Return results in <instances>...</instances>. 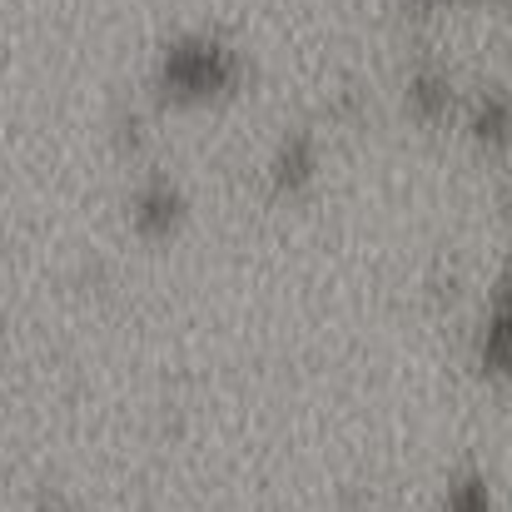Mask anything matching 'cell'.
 <instances>
[{
  "instance_id": "obj_7",
  "label": "cell",
  "mask_w": 512,
  "mask_h": 512,
  "mask_svg": "<svg viewBox=\"0 0 512 512\" xmlns=\"http://www.w3.org/2000/svg\"><path fill=\"white\" fill-rule=\"evenodd\" d=\"M433 512H503L498 508V483H493V473H488L478 458L458 463V468L443 478V488H438V498H433Z\"/></svg>"
},
{
  "instance_id": "obj_8",
  "label": "cell",
  "mask_w": 512,
  "mask_h": 512,
  "mask_svg": "<svg viewBox=\"0 0 512 512\" xmlns=\"http://www.w3.org/2000/svg\"><path fill=\"white\" fill-rule=\"evenodd\" d=\"M115 140H120V150H130V155L145 150V140H150V120H145L140 105H125V110L115 115Z\"/></svg>"
},
{
  "instance_id": "obj_3",
  "label": "cell",
  "mask_w": 512,
  "mask_h": 512,
  "mask_svg": "<svg viewBox=\"0 0 512 512\" xmlns=\"http://www.w3.org/2000/svg\"><path fill=\"white\" fill-rule=\"evenodd\" d=\"M259 174H264V189L274 199H304L324 179V135H319V125H309V120L284 125L274 135Z\"/></svg>"
},
{
  "instance_id": "obj_5",
  "label": "cell",
  "mask_w": 512,
  "mask_h": 512,
  "mask_svg": "<svg viewBox=\"0 0 512 512\" xmlns=\"http://www.w3.org/2000/svg\"><path fill=\"white\" fill-rule=\"evenodd\" d=\"M189 219V189L170 170H145L130 189V229L145 244H165Z\"/></svg>"
},
{
  "instance_id": "obj_2",
  "label": "cell",
  "mask_w": 512,
  "mask_h": 512,
  "mask_svg": "<svg viewBox=\"0 0 512 512\" xmlns=\"http://www.w3.org/2000/svg\"><path fill=\"white\" fill-rule=\"evenodd\" d=\"M468 363L483 383H512V259L488 279L473 329H468Z\"/></svg>"
},
{
  "instance_id": "obj_9",
  "label": "cell",
  "mask_w": 512,
  "mask_h": 512,
  "mask_svg": "<svg viewBox=\"0 0 512 512\" xmlns=\"http://www.w3.org/2000/svg\"><path fill=\"white\" fill-rule=\"evenodd\" d=\"M458 5H483V0H403V10H413V15H433V10H458Z\"/></svg>"
},
{
  "instance_id": "obj_1",
  "label": "cell",
  "mask_w": 512,
  "mask_h": 512,
  "mask_svg": "<svg viewBox=\"0 0 512 512\" xmlns=\"http://www.w3.org/2000/svg\"><path fill=\"white\" fill-rule=\"evenodd\" d=\"M254 65L239 40L219 30H179L155 50L150 65V90L165 105H204V100H229L249 85Z\"/></svg>"
},
{
  "instance_id": "obj_4",
  "label": "cell",
  "mask_w": 512,
  "mask_h": 512,
  "mask_svg": "<svg viewBox=\"0 0 512 512\" xmlns=\"http://www.w3.org/2000/svg\"><path fill=\"white\" fill-rule=\"evenodd\" d=\"M463 95H468L463 75L448 60H438V55H413L408 70H403V80H398V100H403V110L418 125H448V120H458Z\"/></svg>"
},
{
  "instance_id": "obj_11",
  "label": "cell",
  "mask_w": 512,
  "mask_h": 512,
  "mask_svg": "<svg viewBox=\"0 0 512 512\" xmlns=\"http://www.w3.org/2000/svg\"><path fill=\"white\" fill-rule=\"evenodd\" d=\"M40 512H75L70 503H60V498H50V503H40Z\"/></svg>"
},
{
  "instance_id": "obj_12",
  "label": "cell",
  "mask_w": 512,
  "mask_h": 512,
  "mask_svg": "<svg viewBox=\"0 0 512 512\" xmlns=\"http://www.w3.org/2000/svg\"><path fill=\"white\" fill-rule=\"evenodd\" d=\"M5 343H10V334H5V314H0V358H5Z\"/></svg>"
},
{
  "instance_id": "obj_6",
  "label": "cell",
  "mask_w": 512,
  "mask_h": 512,
  "mask_svg": "<svg viewBox=\"0 0 512 512\" xmlns=\"http://www.w3.org/2000/svg\"><path fill=\"white\" fill-rule=\"evenodd\" d=\"M458 125L463 135L478 145V150H512V90L503 80H478L468 85L463 95V110H458Z\"/></svg>"
},
{
  "instance_id": "obj_10",
  "label": "cell",
  "mask_w": 512,
  "mask_h": 512,
  "mask_svg": "<svg viewBox=\"0 0 512 512\" xmlns=\"http://www.w3.org/2000/svg\"><path fill=\"white\" fill-rule=\"evenodd\" d=\"M503 209H508V219H512V160H508V170H503Z\"/></svg>"
}]
</instances>
